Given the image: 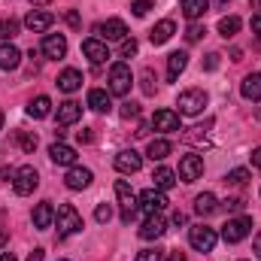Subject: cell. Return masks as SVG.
I'll return each instance as SVG.
<instances>
[{
  "mask_svg": "<svg viewBox=\"0 0 261 261\" xmlns=\"http://www.w3.org/2000/svg\"><path fill=\"white\" fill-rule=\"evenodd\" d=\"M94 219H97L100 225H107V222L113 219V206H110V203H97V210H94Z\"/></svg>",
  "mask_w": 261,
  "mask_h": 261,
  "instance_id": "obj_36",
  "label": "cell"
},
{
  "mask_svg": "<svg viewBox=\"0 0 261 261\" xmlns=\"http://www.w3.org/2000/svg\"><path fill=\"white\" fill-rule=\"evenodd\" d=\"M40 186V176H37V170L31 167V164H24V167H18L15 173H12V189H15V195H31L34 189Z\"/></svg>",
  "mask_w": 261,
  "mask_h": 261,
  "instance_id": "obj_5",
  "label": "cell"
},
{
  "mask_svg": "<svg viewBox=\"0 0 261 261\" xmlns=\"http://www.w3.org/2000/svg\"><path fill=\"white\" fill-rule=\"evenodd\" d=\"M255 255H258V258H261V231H258V234H255Z\"/></svg>",
  "mask_w": 261,
  "mask_h": 261,
  "instance_id": "obj_51",
  "label": "cell"
},
{
  "mask_svg": "<svg viewBox=\"0 0 261 261\" xmlns=\"http://www.w3.org/2000/svg\"><path fill=\"white\" fill-rule=\"evenodd\" d=\"M243 206H246L243 197H228V200H225V210H231V213H240Z\"/></svg>",
  "mask_w": 261,
  "mask_h": 261,
  "instance_id": "obj_42",
  "label": "cell"
},
{
  "mask_svg": "<svg viewBox=\"0 0 261 261\" xmlns=\"http://www.w3.org/2000/svg\"><path fill=\"white\" fill-rule=\"evenodd\" d=\"M82 119V107L76 103V100H64L61 107H58V125H73V122H79Z\"/></svg>",
  "mask_w": 261,
  "mask_h": 261,
  "instance_id": "obj_22",
  "label": "cell"
},
{
  "mask_svg": "<svg viewBox=\"0 0 261 261\" xmlns=\"http://www.w3.org/2000/svg\"><path fill=\"white\" fill-rule=\"evenodd\" d=\"M225 182H228V186H246V182H249V170H246V167H237V170H231V173L225 176Z\"/></svg>",
  "mask_w": 261,
  "mask_h": 261,
  "instance_id": "obj_34",
  "label": "cell"
},
{
  "mask_svg": "<svg viewBox=\"0 0 261 261\" xmlns=\"http://www.w3.org/2000/svg\"><path fill=\"white\" fill-rule=\"evenodd\" d=\"M203 67H206V70H216V67H219V55H216V52H213V55H206Z\"/></svg>",
  "mask_w": 261,
  "mask_h": 261,
  "instance_id": "obj_44",
  "label": "cell"
},
{
  "mask_svg": "<svg viewBox=\"0 0 261 261\" xmlns=\"http://www.w3.org/2000/svg\"><path fill=\"white\" fill-rule=\"evenodd\" d=\"M152 125H155V130L173 134V130H179V113H173V110H158V113L152 116Z\"/></svg>",
  "mask_w": 261,
  "mask_h": 261,
  "instance_id": "obj_17",
  "label": "cell"
},
{
  "mask_svg": "<svg viewBox=\"0 0 261 261\" xmlns=\"http://www.w3.org/2000/svg\"><path fill=\"white\" fill-rule=\"evenodd\" d=\"M167 261H186V255H182V252H170V255H167Z\"/></svg>",
  "mask_w": 261,
  "mask_h": 261,
  "instance_id": "obj_50",
  "label": "cell"
},
{
  "mask_svg": "<svg viewBox=\"0 0 261 261\" xmlns=\"http://www.w3.org/2000/svg\"><path fill=\"white\" fill-rule=\"evenodd\" d=\"M140 164H143V155L134 152V149H122V152L116 155V170H119V173H137Z\"/></svg>",
  "mask_w": 261,
  "mask_h": 261,
  "instance_id": "obj_14",
  "label": "cell"
},
{
  "mask_svg": "<svg viewBox=\"0 0 261 261\" xmlns=\"http://www.w3.org/2000/svg\"><path fill=\"white\" fill-rule=\"evenodd\" d=\"M143 91L155 94V76H152V70H143Z\"/></svg>",
  "mask_w": 261,
  "mask_h": 261,
  "instance_id": "obj_39",
  "label": "cell"
},
{
  "mask_svg": "<svg viewBox=\"0 0 261 261\" xmlns=\"http://www.w3.org/2000/svg\"><path fill=\"white\" fill-rule=\"evenodd\" d=\"M52 222H55V210H52V203H49V200L37 203V210H34V228L46 231V228H52Z\"/></svg>",
  "mask_w": 261,
  "mask_h": 261,
  "instance_id": "obj_19",
  "label": "cell"
},
{
  "mask_svg": "<svg viewBox=\"0 0 261 261\" xmlns=\"http://www.w3.org/2000/svg\"><path fill=\"white\" fill-rule=\"evenodd\" d=\"M91 170L88 167H70L67 170V176H64V186L70 189V192H82V189H88L91 186Z\"/></svg>",
  "mask_w": 261,
  "mask_h": 261,
  "instance_id": "obj_10",
  "label": "cell"
},
{
  "mask_svg": "<svg viewBox=\"0 0 261 261\" xmlns=\"http://www.w3.org/2000/svg\"><path fill=\"white\" fill-rule=\"evenodd\" d=\"M164 231H167V222L161 219V213L158 216H146V222L140 225V237L143 240H158Z\"/></svg>",
  "mask_w": 261,
  "mask_h": 261,
  "instance_id": "obj_16",
  "label": "cell"
},
{
  "mask_svg": "<svg viewBox=\"0 0 261 261\" xmlns=\"http://www.w3.org/2000/svg\"><path fill=\"white\" fill-rule=\"evenodd\" d=\"M200 173H203V158L200 155H186L179 161V179L182 182H195V179H200Z\"/></svg>",
  "mask_w": 261,
  "mask_h": 261,
  "instance_id": "obj_9",
  "label": "cell"
},
{
  "mask_svg": "<svg viewBox=\"0 0 261 261\" xmlns=\"http://www.w3.org/2000/svg\"><path fill=\"white\" fill-rule=\"evenodd\" d=\"M252 164L261 170V146H258V149H252Z\"/></svg>",
  "mask_w": 261,
  "mask_h": 261,
  "instance_id": "obj_49",
  "label": "cell"
},
{
  "mask_svg": "<svg viewBox=\"0 0 261 261\" xmlns=\"http://www.w3.org/2000/svg\"><path fill=\"white\" fill-rule=\"evenodd\" d=\"M137 200H140L137 206H140L146 216H158V213L167 206V197H164V192H161V189H146V192L137 197Z\"/></svg>",
  "mask_w": 261,
  "mask_h": 261,
  "instance_id": "obj_7",
  "label": "cell"
},
{
  "mask_svg": "<svg viewBox=\"0 0 261 261\" xmlns=\"http://www.w3.org/2000/svg\"><path fill=\"white\" fill-rule=\"evenodd\" d=\"M52 113V100L46 97V94H40V97H34L31 103H28V116L31 119H46Z\"/></svg>",
  "mask_w": 261,
  "mask_h": 261,
  "instance_id": "obj_27",
  "label": "cell"
},
{
  "mask_svg": "<svg viewBox=\"0 0 261 261\" xmlns=\"http://www.w3.org/2000/svg\"><path fill=\"white\" fill-rule=\"evenodd\" d=\"M94 31H97L103 40H125V37H128V24H125L122 18H107V21H100Z\"/></svg>",
  "mask_w": 261,
  "mask_h": 261,
  "instance_id": "obj_11",
  "label": "cell"
},
{
  "mask_svg": "<svg viewBox=\"0 0 261 261\" xmlns=\"http://www.w3.org/2000/svg\"><path fill=\"white\" fill-rule=\"evenodd\" d=\"M18 61H21V52L12 43H3L0 46V70H15Z\"/></svg>",
  "mask_w": 261,
  "mask_h": 261,
  "instance_id": "obj_24",
  "label": "cell"
},
{
  "mask_svg": "<svg viewBox=\"0 0 261 261\" xmlns=\"http://www.w3.org/2000/svg\"><path fill=\"white\" fill-rule=\"evenodd\" d=\"M137 261H164V252L161 249H143V252H137Z\"/></svg>",
  "mask_w": 261,
  "mask_h": 261,
  "instance_id": "obj_37",
  "label": "cell"
},
{
  "mask_svg": "<svg viewBox=\"0 0 261 261\" xmlns=\"http://www.w3.org/2000/svg\"><path fill=\"white\" fill-rule=\"evenodd\" d=\"M0 128H3V113H0Z\"/></svg>",
  "mask_w": 261,
  "mask_h": 261,
  "instance_id": "obj_55",
  "label": "cell"
},
{
  "mask_svg": "<svg viewBox=\"0 0 261 261\" xmlns=\"http://www.w3.org/2000/svg\"><path fill=\"white\" fill-rule=\"evenodd\" d=\"M206 91L203 88H189V91H182L179 94V100H176V107H179V113L182 116H197V113H203V107H206Z\"/></svg>",
  "mask_w": 261,
  "mask_h": 261,
  "instance_id": "obj_3",
  "label": "cell"
},
{
  "mask_svg": "<svg viewBox=\"0 0 261 261\" xmlns=\"http://www.w3.org/2000/svg\"><path fill=\"white\" fill-rule=\"evenodd\" d=\"M195 210L200 213V216H210V213H216V210H219V200H216L213 192H203V195H197Z\"/></svg>",
  "mask_w": 261,
  "mask_h": 261,
  "instance_id": "obj_31",
  "label": "cell"
},
{
  "mask_svg": "<svg viewBox=\"0 0 261 261\" xmlns=\"http://www.w3.org/2000/svg\"><path fill=\"white\" fill-rule=\"evenodd\" d=\"M91 140H94V134H91L88 128H85V130H79V143H91Z\"/></svg>",
  "mask_w": 261,
  "mask_h": 261,
  "instance_id": "obj_46",
  "label": "cell"
},
{
  "mask_svg": "<svg viewBox=\"0 0 261 261\" xmlns=\"http://www.w3.org/2000/svg\"><path fill=\"white\" fill-rule=\"evenodd\" d=\"M240 91H243L246 100H261V73H249V76L243 79Z\"/></svg>",
  "mask_w": 261,
  "mask_h": 261,
  "instance_id": "obj_26",
  "label": "cell"
},
{
  "mask_svg": "<svg viewBox=\"0 0 261 261\" xmlns=\"http://www.w3.org/2000/svg\"><path fill=\"white\" fill-rule=\"evenodd\" d=\"M43 258H46V252H43V249H34V252L28 255V261H43Z\"/></svg>",
  "mask_w": 261,
  "mask_h": 261,
  "instance_id": "obj_48",
  "label": "cell"
},
{
  "mask_svg": "<svg viewBox=\"0 0 261 261\" xmlns=\"http://www.w3.org/2000/svg\"><path fill=\"white\" fill-rule=\"evenodd\" d=\"M52 21H55V15H52V12H46V9H34V12L24 18V28H28V31H34V34H43V31H49V28H52Z\"/></svg>",
  "mask_w": 261,
  "mask_h": 261,
  "instance_id": "obj_15",
  "label": "cell"
},
{
  "mask_svg": "<svg viewBox=\"0 0 261 261\" xmlns=\"http://www.w3.org/2000/svg\"><path fill=\"white\" fill-rule=\"evenodd\" d=\"M82 55H85L91 64H103V61L110 58V49H107V43H100L97 37H91V40L82 43Z\"/></svg>",
  "mask_w": 261,
  "mask_h": 261,
  "instance_id": "obj_13",
  "label": "cell"
},
{
  "mask_svg": "<svg viewBox=\"0 0 261 261\" xmlns=\"http://www.w3.org/2000/svg\"><path fill=\"white\" fill-rule=\"evenodd\" d=\"M206 9H210V0H182V15H186V18H192V21L200 18Z\"/></svg>",
  "mask_w": 261,
  "mask_h": 261,
  "instance_id": "obj_30",
  "label": "cell"
},
{
  "mask_svg": "<svg viewBox=\"0 0 261 261\" xmlns=\"http://www.w3.org/2000/svg\"><path fill=\"white\" fill-rule=\"evenodd\" d=\"M203 34H206V31H203V28H200V24H192V28H189V31H186V40H189V43H197V40H200V37H203Z\"/></svg>",
  "mask_w": 261,
  "mask_h": 261,
  "instance_id": "obj_43",
  "label": "cell"
},
{
  "mask_svg": "<svg viewBox=\"0 0 261 261\" xmlns=\"http://www.w3.org/2000/svg\"><path fill=\"white\" fill-rule=\"evenodd\" d=\"M88 107H91L94 113H107V110L113 107V94L103 91V88H91V91H88Z\"/></svg>",
  "mask_w": 261,
  "mask_h": 261,
  "instance_id": "obj_21",
  "label": "cell"
},
{
  "mask_svg": "<svg viewBox=\"0 0 261 261\" xmlns=\"http://www.w3.org/2000/svg\"><path fill=\"white\" fill-rule=\"evenodd\" d=\"M67 24H70V28H79V15H76V12H73V9H70V12H67Z\"/></svg>",
  "mask_w": 261,
  "mask_h": 261,
  "instance_id": "obj_45",
  "label": "cell"
},
{
  "mask_svg": "<svg viewBox=\"0 0 261 261\" xmlns=\"http://www.w3.org/2000/svg\"><path fill=\"white\" fill-rule=\"evenodd\" d=\"M18 34V21L9 18V21H0V40H12Z\"/></svg>",
  "mask_w": 261,
  "mask_h": 261,
  "instance_id": "obj_35",
  "label": "cell"
},
{
  "mask_svg": "<svg viewBox=\"0 0 261 261\" xmlns=\"http://www.w3.org/2000/svg\"><path fill=\"white\" fill-rule=\"evenodd\" d=\"M34 6H46V3H52V0H31Z\"/></svg>",
  "mask_w": 261,
  "mask_h": 261,
  "instance_id": "obj_53",
  "label": "cell"
},
{
  "mask_svg": "<svg viewBox=\"0 0 261 261\" xmlns=\"http://www.w3.org/2000/svg\"><path fill=\"white\" fill-rule=\"evenodd\" d=\"M249 231H252V219L237 216V219H228V225L222 228V237H225V243H240L249 237Z\"/></svg>",
  "mask_w": 261,
  "mask_h": 261,
  "instance_id": "obj_4",
  "label": "cell"
},
{
  "mask_svg": "<svg viewBox=\"0 0 261 261\" xmlns=\"http://www.w3.org/2000/svg\"><path fill=\"white\" fill-rule=\"evenodd\" d=\"M130 85H134L130 67L125 64V61L113 64V70H110V94H116V97H125V94L130 91Z\"/></svg>",
  "mask_w": 261,
  "mask_h": 261,
  "instance_id": "obj_2",
  "label": "cell"
},
{
  "mask_svg": "<svg viewBox=\"0 0 261 261\" xmlns=\"http://www.w3.org/2000/svg\"><path fill=\"white\" fill-rule=\"evenodd\" d=\"M49 158H52L55 164H64V167H73V164H76V149L58 140V143H52V146H49Z\"/></svg>",
  "mask_w": 261,
  "mask_h": 261,
  "instance_id": "obj_18",
  "label": "cell"
},
{
  "mask_svg": "<svg viewBox=\"0 0 261 261\" xmlns=\"http://www.w3.org/2000/svg\"><path fill=\"white\" fill-rule=\"evenodd\" d=\"M170 149H173V146H170V140H152V143H149V149H146V155H149L152 161H164V158L170 155Z\"/></svg>",
  "mask_w": 261,
  "mask_h": 261,
  "instance_id": "obj_29",
  "label": "cell"
},
{
  "mask_svg": "<svg viewBox=\"0 0 261 261\" xmlns=\"http://www.w3.org/2000/svg\"><path fill=\"white\" fill-rule=\"evenodd\" d=\"M252 34H261V12L252 15Z\"/></svg>",
  "mask_w": 261,
  "mask_h": 261,
  "instance_id": "obj_47",
  "label": "cell"
},
{
  "mask_svg": "<svg viewBox=\"0 0 261 261\" xmlns=\"http://www.w3.org/2000/svg\"><path fill=\"white\" fill-rule=\"evenodd\" d=\"M216 240H219V234H216L213 228H206V225H195V228L189 231V243L195 246L197 252H213Z\"/></svg>",
  "mask_w": 261,
  "mask_h": 261,
  "instance_id": "obj_6",
  "label": "cell"
},
{
  "mask_svg": "<svg viewBox=\"0 0 261 261\" xmlns=\"http://www.w3.org/2000/svg\"><path fill=\"white\" fill-rule=\"evenodd\" d=\"M79 85H82V73H79V70H73V67H67L64 73L58 76V88L67 91V94H73Z\"/></svg>",
  "mask_w": 261,
  "mask_h": 261,
  "instance_id": "obj_25",
  "label": "cell"
},
{
  "mask_svg": "<svg viewBox=\"0 0 261 261\" xmlns=\"http://www.w3.org/2000/svg\"><path fill=\"white\" fill-rule=\"evenodd\" d=\"M152 6H155V0H134V3H130L134 15H146V12H149Z\"/></svg>",
  "mask_w": 261,
  "mask_h": 261,
  "instance_id": "obj_38",
  "label": "cell"
},
{
  "mask_svg": "<svg viewBox=\"0 0 261 261\" xmlns=\"http://www.w3.org/2000/svg\"><path fill=\"white\" fill-rule=\"evenodd\" d=\"M3 243H6V234H3V231H0V246H3Z\"/></svg>",
  "mask_w": 261,
  "mask_h": 261,
  "instance_id": "obj_54",
  "label": "cell"
},
{
  "mask_svg": "<svg viewBox=\"0 0 261 261\" xmlns=\"http://www.w3.org/2000/svg\"><path fill=\"white\" fill-rule=\"evenodd\" d=\"M152 179H155V189H161V192H167V189L176 186V173H173L170 167H158V170L152 173Z\"/></svg>",
  "mask_w": 261,
  "mask_h": 261,
  "instance_id": "obj_28",
  "label": "cell"
},
{
  "mask_svg": "<svg viewBox=\"0 0 261 261\" xmlns=\"http://www.w3.org/2000/svg\"><path fill=\"white\" fill-rule=\"evenodd\" d=\"M173 34H176V24H173L170 18H164V21H158V24L149 31V40H152L155 46H161V43H167Z\"/></svg>",
  "mask_w": 261,
  "mask_h": 261,
  "instance_id": "obj_20",
  "label": "cell"
},
{
  "mask_svg": "<svg viewBox=\"0 0 261 261\" xmlns=\"http://www.w3.org/2000/svg\"><path fill=\"white\" fill-rule=\"evenodd\" d=\"M0 261H15V255H12V252H3V255H0Z\"/></svg>",
  "mask_w": 261,
  "mask_h": 261,
  "instance_id": "obj_52",
  "label": "cell"
},
{
  "mask_svg": "<svg viewBox=\"0 0 261 261\" xmlns=\"http://www.w3.org/2000/svg\"><path fill=\"white\" fill-rule=\"evenodd\" d=\"M119 113H122V119H137V116H140V107H137V103H122V110H119Z\"/></svg>",
  "mask_w": 261,
  "mask_h": 261,
  "instance_id": "obj_41",
  "label": "cell"
},
{
  "mask_svg": "<svg viewBox=\"0 0 261 261\" xmlns=\"http://www.w3.org/2000/svg\"><path fill=\"white\" fill-rule=\"evenodd\" d=\"M15 140H18V146L24 152H34L37 149V134H31V130H15Z\"/></svg>",
  "mask_w": 261,
  "mask_h": 261,
  "instance_id": "obj_33",
  "label": "cell"
},
{
  "mask_svg": "<svg viewBox=\"0 0 261 261\" xmlns=\"http://www.w3.org/2000/svg\"><path fill=\"white\" fill-rule=\"evenodd\" d=\"M240 24H243V21H240L237 15H225V18L219 21V34H222L225 40H231V37H237V31H240Z\"/></svg>",
  "mask_w": 261,
  "mask_h": 261,
  "instance_id": "obj_32",
  "label": "cell"
},
{
  "mask_svg": "<svg viewBox=\"0 0 261 261\" xmlns=\"http://www.w3.org/2000/svg\"><path fill=\"white\" fill-rule=\"evenodd\" d=\"M61 261H67V258H61Z\"/></svg>",
  "mask_w": 261,
  "mask_h": 261,
  "instance_id": "obj_56",
  "label": "cell"
},
{
  "mask_svg": "<svg viewBox=\"0 0 261 261\" xmlns=\"http://www.w3.org/2000/svg\"><path fill=\"white\" fill-rule=\"evenodd\" d=\"M130 55H137V40H134V37H125V40H122V58H130Z\"/></svg>",
  "mask_w": 261,
  "mask_h": 261,
  "instance_id": "obj_40",
  "label": "cell"
},
{
  "mask_svg": "<svg viewBox=\"0 0 261 261\" xmlns=\"http://www.w3.org/2000/svg\"><path fill=\"white\" fill-rule=\"evenodd\" d=\"M55 222H58V237H70V234L82 231V216L76 213L73 203H61V206H58Z\"/></svg>",
  "mask_w": 261,
  "mask_h": 261,
  "instance_id": "obj_1",
  "label": "cell"
},
{
  "mask_svg": "<svg viewBox=\"0 0 261 261\" xmlns=\"http://www.w3.org/2000/svg\"><path fill=\"white\" fill-rule=\"evenodd\" d=\"M186 67H189V55H186V52H173V55H167V79L176 82L179 73H182Z\"/></svg>",
  "mask_w": 261,
  "mask_h": 261,
  "instance_id": "obj_23",
  "label": "cell"
},
{
  "mask_svg": "<svg viewBox=\"0 0 261 261\" xmlns=\"http://www.w3.org/2000/svg\"><path fill=\"white\" fill-rule=\"evenodd\" d=\"M116 195H119V203L125 206V210H122V222L130 225V219L137 216V197H134V192H130L128 179H119V182H116Z\"/></svg>",
  "mask_w": 261,
  "mask_h": 261,
  "instance_id": "obj_8",
  "label": "cell"
},
{
  "mask_svg": "<svg viewBox=\"0 0 261 261\" xmlns=\"http://www.w3.org/2000/svg\"><path fill=\"white\" fill-rule=\"evenodd\" d=\"M43 55L52 58V61L64 58L67 55V37L64 34H46V40H43Z\"/></svg>",
  "mask_w": 261,
  "mask_h": 261,
  "instance_id": "obj_12",
  "label": "cell"
}]
</instances>
